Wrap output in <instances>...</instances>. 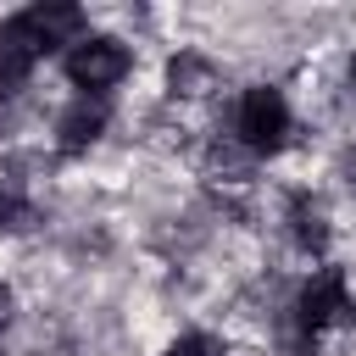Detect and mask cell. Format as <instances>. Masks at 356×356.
Listing matches in <instances>:
<instances>
[{"instance_id": "6da1fadb", "label": "cell", "mask_w": 356, "mask_h": 356, "mask_svg": "<svg viewBox=\"0 0 356 356\" xmlns=\"http://www.w3.org/2000/svg\"><path fill=\"white\" fill-rule=\"evenodd\" d=\"M78 39H83L78 6H33V11L0 22V89H17L50 44H78Z\"/></svg>"}, {"instance_id": "3957f363", "label": "cell", "mask_w": 356, "mask_h": 356, "mask_svg": "<svg viewBox=\"0 0 356 356\" xmlns=\"http://www.w3.org/2000/svg\"><path fill=\"white\" fill-rule=\"evenodd\" d=\"M122 72H128V50H122L117 39H106V33H83V39L67 50V78H72L83 95H100V89L122 83Z\"/></svg>"}, {"instance_id": "ba28073f", "label": "cell", "mask_w": 356, "mask_h": 356, "mask_svg": "<svg viewBox=\"0 0 356 356\" xmlns=\"http://www.w3.org/2000/svg\"><path fill=\"white\" fill-rule=\"evenodd\" d=\"M6 323H11V289L0 284V334H6Z\"/></svg>"}, {"instance_id": "8992f818", "label": "cell", "mask_w": 356, "mask_h": 356, "mask_svg": "<svg viewBox=\"0 0 356 356\" xmlns=\"http://www.w3.org/2000/svg\"><path fill=\"white\" fill-rule=\"evenodd\" d=\"M167 356H222V345H217V339H206V334H184V339H172V345H167Z\"/></svg>"}, {"instance_id": "277c9868", "label": "cell", "mask_w": 356, "mask_h": 356, "mask_svg": "<svg viewBox=\"0 0 356 356\" xmlns=\"http://www.w3.org/2000/svg\"><path fill=\"white\" fill-rule=\"evenodd\" d=\"M339 312H345V273H339V267H317V273L300 284V295H295V323H300V334L328 328Z\"/></svg>"}, {"instance_id": "9c48e42d", "label": "cell", "mask_w": 356, "mask_h": 356, "mask_svg": "<svg viewBox=\"0 0 356 356\" xmlns=\"http://www.w3.org/2000/svg\"><path fill=\"white\" fill-rule=\"evenodd\" d=\"M350 72H356V67H350Z\"/></svg>"}, {"instance_id": "7a4b0ae2", "label": "cell", "mask_w": 356, "mask_h": 356, "mask_svg": "<svg viewBox=\"0 0 356 356\" xmlns=\"http://www.w3.org/2000/svg\"><path fill=\"white\" fill-rule=\"evenodd\" d=\"M234 128H239V145H245V150H256V156L278 150V145L289 139V106H284V95H278V89H267V83L245 89Z\"/></svg>"}, {"instance_id": "5b68a950", "label": "cell", "mask_w": 356, "mask_h": 356, "mask_svg": "<svg viewBox=\"0 0 356 356\" xmlns=\"http://www.w3.org/2000/svg\"><path fill=\"white\" fill-rule=\"evenodd\" d=\"M100 134H106V100H100V95H78V100L61 111V122H56V145H61L67 156L89 150Z\"/></svg>"}, {"instance_id": "52a82bcc", "label": "cell", "mask_w": 356, "mask_h": 356, "mask_svg": "<svg viewBox=\"0 0 356 356\" xmlns=\"http://www.w3.org/2000/svg\"><path fill=\"white\" fill-rule=\"evenodd\" d=\"M17 217H22V200H17L11 189H0V234H6V228H17Z\"/></svg>"}]
</instances>
